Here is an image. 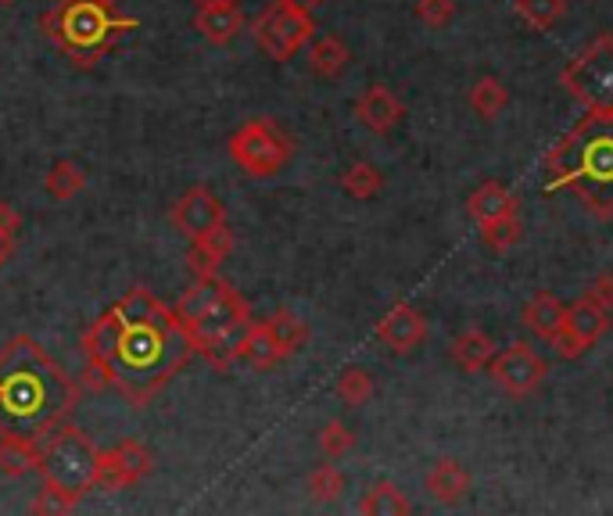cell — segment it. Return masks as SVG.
Returning a JSON list of instances; mask_svg holds the SVG:
<instances>
[{
    "mask_svg": "<svg viewBox=\"0 0 613 516\" xmlns=\"http://www.w3.org/2000/svg\"><path fill=\"white\" fill-rule=\"evenodd\" d=\"M359 513H366V516H395V513H409V498L402 495L392 480H380V484H374V488H369V492L363 495Z\"/></svg>",
    "mask_w": 613,
    "mask_h": 516,
    "instance_id": "cell-26",
    "label": "cell"
},
{
    "mask_svg": "<svg viewBox=\"0 0 613 516\" xmlns=\"http://www.w3.org/2000/svg\"><path fill=\"white\" fill-rule=\"evenodd\" d=\"M352 61V51L348 43L342 37H334V32H327V37L319 40H309V69L319 76V79H337Z\"/></svg>",
    "mask_w": 613,
    "mask_h": 516,
    "instance_id": "cell-19",
    "label": "cell"
},
{
    "mask_svg": "<svg viewBox=\"0 0 613 516\" xmlns=\"http://www.w3.org/2000/svg\"><path fill=\"white\" fill-rule=\"evenodd\" d=\"M72 509H76V498L61 495L58 488H47V484L37 495V503H32V513H72Z\"/></svg>",
    "mask_w": 613,
    "mask_h": 516,
    "instance_id": "cell-35",
    "label": "cell"
},
{
    "mask_svg": "<svg viewBox=\"0 0 613 516\" xmlns=\"http://www.w3.org/2000/svg\"><path fill=\"white\" fill-rule=\"evenodd\" d=\"M548 187H571L592 212H613V111H589L548 155Z\"/></svg>",
    "mask_w": 613,
    "mask_h": 516,
    "instance_id": "cell-4",
    "label": "cell"
},
{
    "mask_svg": "<svg viewBox=\"0 0 613 516\" xmlns=\"http://www.w3.org/2000/svg\"><path fill=\"white\" fill-rule=\"evenodd\" d=\"M226 219V208L208 187H190L180 201L172 205V226L180 230L187 240L208 234L212 226H219Z\"/></svg>",
    "mask_w": 613,
    "mask_h": 516,
    "instance_id": "cell-13",
    "label": "cell"
},
{
    "mask_svg": "<svg viewBox=\"0 0 613 516\" xmlns=\"http://www.w3.org/2000/svg\"><path fill=\"white\" fill-rule=\"evenodd\" d=\"M0 4H4V8H11V4H14V0H0Z\"/></svg>",
    "mask_w": 613,
    "mask_h": 516,
    "instance_id": "cell-42",
    "label": "cell"
},
{
    "mask_svg": "<svg viewBox=\"0 0 613 516\" xmlns=\"http://www.w3.org/2000/svg\"><path fill=\"white\" fill-rule=\"evenodd\" d=\"M563 83L577 101L589 105V111H613V37L595 40L567 69Z\"/></svg>",
    "mask_w": 613,
    "mask_h": 516,
    "instance_id": "cell-9",
    "label": "cell"
},
{
    "mask_svg": "<svg viewBox=\"0 0 613 516\" xmlns=\"http://www.w3.org/2000/svg\"><path fill=\"white\" fill-rule=\"evenodd\" d=\"M471 216L481 222V226H488L495 219H506V216H516V198L503 187V183H484L474 198H471Z\"/></svg>",
    "mask_w": 613,
    "mask_h": 516,
    "instance_id": "cell-23",
    "label": "cell"
},
{
    "mask_svg": "<svg viewBox=\"0 0 613 516\" xmlns=\"http://www.w3.org/2000/svg\"><path fill=\"white\" fill-rule=\"evenodd\" d=\"M345 492V474L337 470V466H316V470L309 474V495L316 498V503H334L337 495Z\"/></svg>",
    "mask_w": 613,
    "mask_h": 516,
    "instance_id": "cell-31",
    "label": "cell"
},
{
    "mask_svg": "<svg viewBox=\"0 0 613 516\" xmlns=\"http://www.w3.org/2000/svg\"><path fill=\"white\" fill-rule=\"evenodd\" d=\"M287 359V355L280 351L277 345V337H273V330L266 327V319L263 322H248V330L240 334V341H237V363H248L251 369H273V366H280Z\"/></svg>",
    "mask_w": 613,
    "mask_h": 516,
    "instance_id": "cell-18",
    "label": "cell"
},
{
    "mask_svg": "<svg viewBox=\"0 0 613 516\" xmlns=\"http://www.w3.org/2000/svg\"><path fill=\"white\" fill-rule=\"evenodd\" d=\"M37 470L47 488H58L79 503L90 488H97V448L79 427L58 424L47 438H40Z\"/></svg>",
    "mask_w": 613,
    "mask_h": 516,
    "instance_id": "cell-6",
    "label": "cell"
},
{
    "mask_svg": "<svg viewBox=\"0 0 613 516\" xmlns=\"http://www.w3.org/2000/svg\"><path fill=\"white\" fill-rule=\"evenodd\" d=\"M93 4H105V8H111V11H119L122 0H93Z\"/></svg>",
    "mask_w": 613,
    "mask_h": 516,
    "instance_id": "cell-41",
    "label": "cell"
},
{
    "mask_svg": "<svg viewBox=\"0 0 613 516\" xmlns=\"http://www.w3.org/2000/svg\"><path fill=\"white\" fill-rule=\"evenodd\" d=\"M416 14L424 19L427 26H445L452 19V4L448 0H419L416 4Z\"/></svg>",
    "mask_w": 613,
    "mask_h": 516,
    "instance_id": "cell-36",
    "label": "cell"
},
{
    "mask_svg": "<svg viewBox=\"0 0 613 516\" xmlns=\"http://www.w3.org/2000/svg\"><path fill=\"white\" fill-rule=\"evenodd\" d=\"M471 105H474L477 116L495 119L498 111L506 108V90H503V83H498V79H492V76L477 79L474 90H471Z\"/></svg>",
    "mask_w": 613,
    "mask_h": 516,
    "instance_id": "cell-30",
    "label": "cell"
},
{
    "mask_svg": "<svg viewBox=\"0 0 613 516\" xmlns=\"http://www.w3.org/2000/svg\"><path fill=\"white\" fill-rule=\"evenodd\" d=\"M606 309L600 301H592L589 295H581L574 305H567V316H563V327L548 337L553 341V351L560 359H577L581 351H589L600 334L606 330Z\"/></svg>",
    "mask_w": 613,
    "mask_h": 516,
    "instance_id": "cell-10",
    "label": "cell"
},
{
    "mask_svg": "<svg viewBox=\"0 0 613 516\" xmlns=\"http://www.w3.org/2000/svg\"><path fill=\"white\" fill-rule=\"evenodd\" d=\"M198 8H216V4H240V0H194Z\"/></svg>",
    "mask_w": 613,
    "mask_h": 516,
    "instance_id": "cell-40",
    "label": "cell"
},
{
    "mask_svg": "<svg viewBox=\"0 0 613 516\" xmlns=\"http://www.w3.org/2000/svg\"><path fill=\"white\" fill-rule=\"evenodd\" d=\"M240 29H245V11H240V4H216V8L194 11V32L216 47L234 43Z\"/></svg>",
    "mask_w": 613,
    "mask_h": 516,
    "instance_id": "cell-17",
    "label": "cell"
},
{
    "mask_svg": "<svg viewBox=\"0 0 613 516\" xmlns=\"http://www.w3.org/2000/svg\"><path fill=\"white\" fill-rule=\"evenodd\" d=\"M516 14L535 29H548L563 14V0H516Z\"/></svg>",
    "mask_w": 613,
    "mask_h": 516,
    "instance_id": "cell-32",
    "label": "cell"
},
{
    "mask_svg": "<svg viewBox=\"0 0 613 516\" xmlns=\"http://www.w3.org/2000/svg\"><path fill=\"white\" fill-rule=\"evenodd\" d=\"M313 32H316V14L287 8L284 0H273L251 26L255 43L263 47L273 61H290L301 47H309Z\"/></svg>",
    "mask_w": 613,
    "mask_h": 516,
    "instance_id": "cell-8",
    "label": "cell"
},
{
    "mask_svg": "<svg viewBox=\"0 0 613 516\" xmlns=\"http://www.w3.org/2000/svg\"><path fill=\"white\" fill-rule=\"evenodd\" d=\"M151 466H155L151 448L126 438L116 448L97 452V488H108V492L134 488V484H140L151 474Z\"/></svg>",
    "mask_w": 613,
    "mask_h": 516,
    "instance_id": "cell-11",
    "label": "cell"
},
{
    "mask_svg": "<svg viewBox=\"0 0 613 516\" xmlns=\"http://www.w3.org/2000/svg\"><path fill=\"white\" fill-rule=\"evenodd\" d=\"M352 448H355V434L342 424V419H330V424L319 430V452L327 459H342Z\"/></svg>",
    "mask_w": 613,
    "mask_h": 516,
    "instance_id": "cell-33",
    "label": "cell"
},
{
    "mask_svg": "<svg viewBox=\"0 0 613 516\" xmlns=\"http://www.w3.org/2000/svg\"><path fill=\"white\" fill-rule=\"evenodd\" d=\"M79 348L87 363L83 387L90 391L116 387L137 409L148 406L180 374L190 355H198L184 322L148 287L126 290L105 316H97Z\"/></svg>",
    "mask_w": 613,
    "mask_h": 516,
    "instance_id": "cell-1",
    "label": "cell"
},
{
    "mask_svg": "<svg viewBox=\"0 0 613 516\" xmlns=\"http://www.w3.org/2000/svg\"><path fill=\"white\" fill-rule=\"evenodd\" d=\"M481 230H484V245L495 248V251H506V248L516 245V240H521V219L506 216V219H495L488 226H481Z\"/></svg>",
    "mask_w": 613,
    "mask_h": 516,
    "instance_id": "cell-34",
    "label": "cell"
},
{
    "mask_svg": "<svg viewBox=\"0 0 613 516\" xmlns=\"http://www.w3.org/2000/svg\"><path fill=\"white\" fill-rule=\"evenodd\" d=\"M355 119L374 133H392V129L406 119V108H402L398 97L387 87H369L359 101H355Z\"/></svg>",
    "mask_w": 613,
    "mask_h": 516,
    "instance_id": "cell-16",
    "label": "cell"
},
{
    "mask_svg": "<svg viewBox=\"0 0 613 516\" xmlns=\"http://www.w3.org/2000/svg\"><path fill=\"white\" fill-rule=\"evenodd\" d=\"M266 327L273 330V337H277V345H280L284 355L301 351V345L309 341V327H305V322H301L295 312H287V309L273 312V316L266 319Z\"/></svg>",
    "mask_w": 613,
    "mask_h": 516,
    "instance_id": "cell-28",
    "label": "cell"
},
{
    "mask_svg": "<svg viewBox=\"0 0 613 516\" xmlns=\"http://www.w3.org/2000/svg\"><path fill=\"white\" fill-rule=\"evenodd\" d=\"M585 295H589L592 301H600L603 309L610 312V309H613V272H603V277H595Z\"/></svg>",
    "mask_w": 613,
    "mask_h": 516,
    "instance_id": "cell-37",
    "label": "cell"
},
{
    "mask_svg": "<svg viewBox=\"0 0 613 516\" xmlns=\"http://www.w3.org/2000/svg\"><path fill=\"white\" fill-rule=\"evenodd\" d=\"M471 488V474L463 470L456 459H438L427 474V492L438 498V503H459Z\"/></svg>",
    "mask_w": 613,
    "mask_h": 516,
    "instance_id": "cell-21",
    "label": "cell"
},
{
    "mask_svg": "<svg viewBox=\"0 0 613 516\" xmlns=\"http://www.w3.org/2000/svg\"><path fill=\"white\" fill-rule=\"evenodd\" d=\"M11 251H14V240H11L8 234H0V266L8 262V258H11Z\"/></svg>",
    "mask_w": 613,
    "mask_h": 516,
    "instance_id": "cell-39",
    "label": "cell"
},
{
    "mask_svg": "<svg viewBox=\"0 0 613 516\" xmlns=\"http://www.w3.org/2000/svg\"><path fill=\"white\" fill-rule=\"evenodd\" d=\"M79 384L32 337H11L0 348V434L40 441L69 419Z\"/></svg>",
    "mask_w": 613,
    "mask_h": 516,
    "instance_id": "cell-2",
    "label": "cell"
},
{
    "mask_svg": "<svg viewBox=\"0 0 613 516\" xmlns=\"http://www.w3.org/2000/svg\"><path fill=\"white\" fill-rule=\"evenodd\" d=\"M137 26V19H126V14L93 4V0H55L40 14L43 37L79 69H93L122 32H134Z\"/></svg>",
    "mask_w": 613,
    "mask_h": 516,
    "instance_id": "cell-5",
    "label": "cell"
},
{
    "mask_svg": "<svg viewBox=\"0 0 613 516\" xmlns=\"http://www.w3.org/2000/svg\"><path fill=\"white\" fill-rule=\"evenodd\" d=\"M83 187H87V172L79 169L72 158L55 161V166L47 169V176H43V190L51 194L55 201H72Z\"/></svg>",
    "mask_w": 613,
    "mask_h": 516,
    "instance_id": "cell-25",
    "label": "cell"
},
{
    "mask_svg": "<svg viewBox=\"0 0 613 516\" xmlns=\"http://www.w3.org/2000/svg\"><path fill=\"white\" fill-rule=\"evenodd\" d=\"M452 355H456V363L466 374H474V369L488 366L495 359V341L484 330H463L456 341H452Z\"/></svg>",
    "mask_w": 613,
    "mask_h": 516,
    "instance_id": "cell-24",
    "label": "cell"
},
{
    "mask_svg": "<svg viewBox=\"0 0 613 516\" xmlns=\"http://www.w3.org/2000/svg\"><path fill=\"white\" fill-rule=\"evenodd\" d=\"M40 466V441L19 438V434H0V474L26 477Z\"/></svg>",
    "mask_w": 613,
    "mask_h": 516,
    "instance_id": "cell-20",
    "label": "cell"
},
{
    "mask_svg": "<svg viewBox=\"0 0 613 516\" xmlns=\"http://www.w3.org/2000/svg\"><path fill=\"white\" fill-rule=\"evenodd\" d=\"M380 187H384V176L377 166H369V161H355V166H348L342 172V190L348 194V198L369 201V198H377Z\"/></svg>",
    "mask_w": 613,
    "mask_h": 516,
    "instance_id": "cell-27",
    "label": "cell"
},
{
    "mask_svg": "<svg viewBox=\"0 0 613 516\" xmlns=\"http://www.w3.org/2000/svg\"><path fill=\"white\" fill-rule=\"evenodd\" d=\"M226 151H230L234 166L245 176L269 180V176H277L290 161L295 143H290V137L273 119H248L230 133Z\"/></svg>",
    "mask_w": 613,
    "mask_h": 516,
    "instance_id": "cell-7",
    "label": "cell"
},
{
    "mask_svg": "<svg viewBox=\"0 0 613 516\" xmlns=\"http://www.w3.org/2000/svg\"><path fill=\"white\" fill-rule=\"evenodd\" d=\"M563 316H567V305L548 295V290H538V295L524 305V327H531L538 337H545V341L563 327Z\"/></svg>",
    "mask_w": 613,
    "mask_h": 516,
    "instance_id": "cell-22",
    "label": "cell"
},
{
    "mask_svg": "<svg viewBox=\"0 0 613 516\" xmlns=\"http://www.w3.org/2000/svg\"><path fill=\"white\" fill-rule=\"evenodd\" d=\"M176 319L184 322L187 337L194 341V351L201 355L208 366L230 369L237 363V341L251 322V305L240 290L223 284L216 277L194 280L180 301L172 305Z\"/></svg>",
    "mask_w": 613,
    "mask_h": 516,
    "instance_id": "cell-3",
    "label": "cell"
},
{
    "mask_svg": "<svg viewBox=\"0 0 613 516\" xmlns=\"http://www.w3.org/2000/svg\"><path fill=\"white\" fill-rule=\"evenodd\" d=\"M234 251V230H230V222H219L212 226L208 234L201 237H194L190 240V251H187V269H190V277L194 280H208V277H216L219 266L226 262V255Z\"/></svg>",
    "mask_w": 613,
    "mask_h": 516,
    "instance_id": "cell-14",
    "label": "cell"
},
{
    "mask_svg": "<svg viewBox=\"0 0 613 516\" xmlns=\"http://www.w3.org/2000/svg\"><path fill=\"white\" fill-rule=\"evenodd\" d=\"M287 8H295V11H305V14H316V8L323 4V0H284Z\"/></svg>",
    "mask_w": 613,
    "mask_h": 516,
    "instance_id": "cell-38",
    "label": "cell"
},
{
    "mask_svg": "<svg viewBox=\"0 0 613 516\" xmlns=\"http://www.w3.org/2000/svg\"><path fill=\"white\" fill-rule=\"evenodd\" d=\"M337 398H342L345 406H352V409L366 406V401L374 398V377H369L363 366L342 369V377H337Z\"/></svg>",
    "mask_w": 613,
    "mask_h": 516,
    "instance_id": "cell-29",
    "label": "cell"
},
{
    "mask_svg": "<svg viewBox=\"0 0 613 516\" xmlns=\"http://www.w3.org/2000/svg\"><path fill=\"white\" fill-rule=\"evenodd\" d=\"M377 337L392 351H413L427 341V319L413 305H395L392 312H384L377 322Z\"/></svg>",
    "mask_w": 613,
    "mask_h": 516,
    "instance_id": "cell-15",
    "label": "cell"
},
{
    "mask_svg": "<svg viewBox=\"0 0 613 516\" xmlns=\"http://www.w3.org/2000/svg\"><path fill=\"white\" fill-rule=\"evenodd\" d=\"M492 380L503 387L506 395L521 398V395H531L545 380V363L531 345L516 341L492 359Z\"/></svg>",
    "mask_w": 613,
    "mask_h": 516,
    "instance_id": "cell-12",
    "label": "cell"
}]
</instances>
